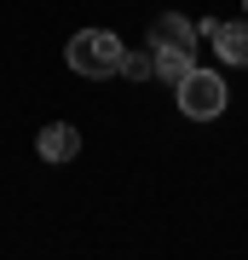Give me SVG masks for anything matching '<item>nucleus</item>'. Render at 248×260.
Wrapping results in <instances>:
<instances>
[{
  "mask_svg": "<svg viewBox=\"0 0 248 260\" xmlns=\"http://www.w3.org/2000/svg\"><path fill=\"white\" fill-rule=\"evenodd\" d=\"M121 75H127V81H150V75H156V52H127L121 58Z\"/></svg>",
  "mask_w": 248,
  "mask_h": 260,
  "instance_id": "obj_7",
  "label": "nucleus"
},
{
  "mask_svg": "<svg viewBox=\"0 0 248 260\" xmlns=\"http://www.w3.org/2000/svg\"><path fill=\"white\" fill-rule=\"evenodd\" d=\"M150 47H179V52H196V29H191V18H179V12H162V18L150 23Z\"/></svg>",
  "mask_w": 248,
  "mask_h": 260,
  "instance_id": "obj_5",
  "label": "nucleus"
},
{
  "mask_svg": "<svg viewBox=\"0 0 248 260\" xmlns=\"http://www.w3.org/2000/svg\"><path fill=\"white\" fill-rule=\"evenodd\" d=\"M150 52H156V75H162V81H173V87L196 70V64H191V52H179V47H150Z\"/></svg>",
  "mask_w": 248,
  "mask_h": 260,
  "instance_id": "obj_6",
  "label": "nucleus"
},
{
  "mask_svg": "<svg viewBox=\"0 0 248 260\" xmlns=\"http://www.w3.org/2000/svg\"><path fill=\"white\" fill-rule=\"evenodd\" d=\"M69 70L87 75V81H104V75H121V58H127V47H121V35H110V29H81V35H69Z\"/></svg>",
  "mask_w": 248,
  "mask_h": 260,
  "instance_id": "obj_1",
  "label": "nucleus"
},
{
  "mask_svg": "<svg viewBox=\"0 0 248 260\" xmlns=\"http://www.w3.org/2000/svg\"><path fill=\"white\" fill-rule=\"evenodd\" d=\"M202 35H214V52H220L225 64H248V18H237V23L208 18V23H202Z\"/></svg>",
  "mask_w": 248,
  "mask_h": 260,
  "instance_id": "obj_3",
  "label": "nucleus"
},
{
  "mask_svg": "<svg viewBox=\"0 0 248 260\" xmlns=\"http://www.w3.org/2000/svg\"><path fill=\"white\" fill-rule=\"evenodd\" d=\"M35 150H41V162H75L81 156V133H75L69 121H52V127H41Z\"/></svg>",
  "mask_w": 248,
  "mask_h": 260,
  "instance_id": "obj_4",
  "label": "nucleus"
},
{
  "mask_svg": "<svg viewBox=\"0 0 248 260\" xmlns=\"http://www.w3.org/2000/svg\"><path fill=\"white\" fill-rule=\"evenodd\" d=\"M173 99H179V110L191 116V121H214V116H225L231 87H225L220 70H191V75L173 87Z\"/></svg>",
  "mask_w": 248,
  "mask_h": 260,
  "instance_id": "obj_2",
  "label": "nucleus"
}]
</instances>
